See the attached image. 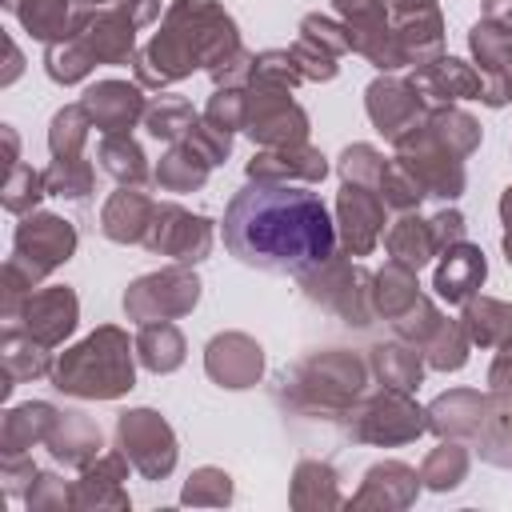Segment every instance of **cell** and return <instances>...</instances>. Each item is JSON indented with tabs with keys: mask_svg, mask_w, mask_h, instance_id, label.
Segmentation results:
<instances>
[{
	"mask_svg": "<svg viewBox=\"0 0 512 512\" xmlns=\"http://www.w3.org/2000/svg\"><path fill=\"white\" fill-rule=\"evenodd\" d=\"M224 244L252 268L300 276L328 264L336 228L316 192L284 180H256L232 196L224 212Z\"/></svg>",
	"mask_w": 512,
	"mask_h": 512,
	"instance_id": "obj_1",
	"label": "cell"
},
{
	"mask_svg": "<svg viewBox=\"0 0 512 512\" xmlns=\"http://www.w3.org/2000/svg\"><path fill=\"white\" fill-rule=\"evenodd\" d=\"M56 388L72 396H120L132 388L128 340L116 328H100L56 364Z\"/></svg>",
	"mask_w": 512,
	"mask_h": 512,
	"instance_id": "obj_2",
	"label": "cell"
},
{
	"mask_svg": "<svg viewBox=\"0 0 512 512\" xmlns=\"http://www.w3.org/2000/svg\"><path fill=\"white\" fill-rule=\"evenodd\" d=\"M72 248H76V232H72L68 220H60V216H32V220H24L16 228V256L12 260L28 264L32 280H36L40 272H48L60 260H68Z\"/></svg>",
	"mask_w": 512,
	"mask_h": 512,
	"instance_id": "obj_3",
	"label": "cell"
},
{
	"mask_svg": "<svg viewBox=\"0 0 512 512\" xmlns=\"http://www.w3.org/2000/svg\"><path fill=\"white\" fill-rule=\"evenodd\" d=\"M200 296V284L196 276H184V272H164V276H148V280H136L132 292L124 296L128 312L140 316V320H168L176 312H188Z\"/></svg>",
	"mask_w": 512,
	"mask_h": 512,
	"instance_id": "obj_4",
	"label": "cell"
},
{
	"mask_svg": "<svg viewBox=\"0 0 512 512\" xmlns=\"http://www.w3.org/2000/svg\"><path fill=\"white\" fill-rule=\"evenodd\" d=\"M120 440H124V448H132V460L148 476H164L172 468V460H176L172 432L156 412H128L120 420Z\"/></svg>",
	"mask_w": 512,
	"mask_h": 512,
	"instance_id": "obj_5",
	"label": "cell"
},
{
	"mask_svg": "<svg viewBox=\"0 0 512 512\" xmlns=\"http://www.w3.org/2000/svg\"><path fill=\"white\" fill-rule=\"evenodd\" d=\"M148 244L156 252H168L176 260H200L208 252V224L200 216H188L172 204H164L156 212V224H152V236Z\"/></svg>",
	"mask_w": 512,
	"mask_h": 512,
	"instance_id": "obj_6",
	"label": "cell"
},
{
	"mask_svg": "<svg viewBox=\"0 0 512 512\" xmlns=\"http://www.w3.org/2000/svg\"><path fill=\"white\" fill-rule=\"evenodd\" d=\"M24 320H28V336L52 344V340H60V336L72 332V324H76V296L68 288L36 292L24 304Z\"/></svg>",
	"mask_w": 512,
	"mask_h": 512,
	"instance_id": "obj_7",
	"label": "cell"
},
{
	"mask_svg": "<svg viewBox=\"0 0 512 512\" xmlns=\"http://www.w3.org/2000/svg\"><path fill=\"white\" fill-rule=\"evenodd\" d=\"M340 220H344V240L352 252H368L380 236V224H384V212L380 204L360 188V184H348L340 192Z\"/></svg>",
	"mask_w": 512,
	"mask_h": 512,
	"instance_id": "obj_8",
	"label": "cell"
},
{
	"mask_svg": "<svg viewBox=\"0 0 512 512\" xmlns=\"http://www.w3.org/2000/svg\"><path fill=\"white\" fill-rule=\"evenodd\" d=\"M84 112H88L104 132H120V128H128V124L140 116V96H136V88L108 80V84H96V88L84 96Z\"/></svg>",
	"mask_w": 512,
	"mask_h": 512,
	"instance_id": "obj_9",
	"label": "cell"
},
{
	"mask_svg": "<svg viewBox=\"0 0 512 512\" xmlns=\"http://www.w3.org/2000/svg\"><path fill=\"white\" fill-rule=\"evenodd\" d=\"M224 344H228L232 356H224V348L212 340V348H208V372L220 384H228V388H248L260 376V348L248 336H224Z\"/></svg>",
	"mask_w": 512,
	"mask_h": 512,
	"instance_id": "obj_10",
	"label": "cell"
},
{
	"mask_svg": "<svg viewBox=\"0 0 512 512\" xmlns=\"http://www.w3.org/2000/svg\"><path fill=\"white\" fill-rule=\"evenodd\" d=\"M480 280H484V252L472 244H456L436 272V292L456 304V300H468L480 288Z\"/></svg>",
	"mask_w": 512,
	"mask_h": 512,
	"instance_id": "obj_11",
	"label": "cell"
},
{
	"mask_svg": "<svg viewBox=\"0 0 512 512\" xmlns=\"http://www.w3.org/2000/svg\"><path fill=\"white\" fill-rule=\"evenodd\" d=\"M252 128V140H264V144H296L300 136H304V112L296 108V104H288V96L276 104V108H268V100H260L256 104V112H252V120H248Z\"/></svg>",
	"mask_w": 512,
	"mask_h": 512,
	"instance_id": "obj_12",
	"label": "cell"
},
{
	"mask_svg": "<svg viewBox=\"0 0 512 512\" xmlns=\"http://www.w3.org/2000/svg\"><path fill=\"white\" fill-rule=\"evenodd\" d=\"M416 96H420L416 88H404V84H396V80L372 84V88H368V112H372V120L380 124V132L400 136V128H404L400 112L412 120V116H416Z\"/></svg>",
	"mask_w": 512,
	"mask_h": 512,
	"instance_id": "obj_13",
	"label": "cell"
},
{
	"mask_svg": "<svg viewBox=\"0 0 512 512\" xmlns=\"http://www.w3.org/2000/svg\"><path fill=\"white\" fill-rule=\"evenodd\" d=\"M420 88L432 100H452V96H472L480 92V80L468 72L464 60H436L432 68L420 72Z\"/></svg>",
	"mask_w": 512,
	"mask_h": 512,
	"instance_id": "obj_14",
	"label": "cell"
},
{
	"mask_svg": "<svg viewBox=\"0 0 512 512\" xmlns=\"http://www.w3.org/2000/svg\"><path fill=\"white\" fill-rule=\"evenodd\" d=\"M148 200L140 192H116L112 204L104 208V232L112 240H140L148 224Z\"/></svg>",
	"mask_w": 512,
	"mask_h": 512,
	"instance_id": "obj_15",
	"label": "cell"
},
{
	"mask_svg": "<svg viewBox=\"0 0 512 512\" xmlns=\"http://www.w3.org/2000/svg\"><path fill=\"white\" fill-rule=\"evenodd\" d=\"M464 324H468L472 340H480V344L508 340V336H512V304H500V300H472L468 312H464Z\"/></svg>",
	"mask_w": 512,
	"mask_h": 512,
	"instance_id": "obj_16",
	"label": "cell"
},
{
	"mask_svg": "<svg viewBox=\"0 0 512 512\" xmlns=\"http://www.w3.org/2000/svg\"><path fill=\"white\" fill-rule=\"evenodd\" d=\"M436 248V236H432V224H420V220H400L396 232L388 236V252L396 256V264L404 268H420Z\"/></svg>",
	"mask_w": 512,
	"mask_h": 512,
	"instance_id": "obj_17",
	"label": "cell"
},
{
	"mask_svg": "<svg viewBox=\"0 0 512 512\" xmlns=\"http://www.w3.org/2000/svg\"><path fill=\"white\" fill-rule=\"evenodd\" d=\"M140 356H144V364L152 368V372H168V368H176L180 364V356H184V340H180V332L172 328V324H148L144 332H140Z\"/></svg>",
	"mask_w": 512,
	"mask_h": 512,
	"instance_id": "obj_18",
	"label": "cell"
},
{
	"mask_svg": "<svg viewBox=\"0 0 512 512\" xmlns=\"http://www.w3.org/2000/svg\"><path fill=\"white\" fill-rule=\"evenodd\" d=\"M100 164H104L116 180H128V184H140V180L148 176L140 148H136L128 136H120V132L104 136V144H100Z\"/></svg>",
	"mask_w": 512,
	"mask_h": 512,
	"instance_id": "obj_19",
	"label": "cell"
},
{
	"mask_svg": "<svg viewBox=\"0 0 512 512\" xmlns=\"http://www.w3.org/2000/svg\"><path fill=\"white\" fill-rule=\"evenodd\" d=\"M204 168L208 164H192V144H176L172 152H168V160L160 164V184H168V188H196V184H204Z\"/></svg>",
	"mask_w": 512,
	"mask_h": 512,
	"instance_id": "obj_20",
	"label": "cell"
},
{
	"mask_svg": "<svg viewBox=\"0 0 512 512\" xmlns=\"http://www.w3.org/2000/svg\"><path fill=\"white\" fill-rule=\"evenodd\" d=\"M48 192L56 196H72V200H84L88 196V168L76 160V156H56L52 172L44 176Z\"/></svg>",
	"mask_w": 512,
	"mask_h": 512,
	"instance_id": "obj_21",
	"label": "cell"
},
{
	"mask_svg": "<svg viewBox=\"0 0 512 512\" xmlns=\"http://www.w3.org/2000/svg\"><path fill=\"white\" fill-rule=\"evenodd\" d=\"M184 128H196V116L184 100H160L152 112H148V132L152 136H164V140H176Z\"/></svg>",
	"mask_w": 512,
	"mask_h": 512,
	"instance_id": "obj_22",
	"label": "cell"
},
{
	"mask_svg": "<svg viewBox=\"0 0 512 512\" xmlns=\"http://www.w3.org/2000/svg\"><path fill=\"white\" fill-rule=\"evenodd\" d=\"M376 364H380V376H384L392 388H412V384L420 380V360H416V352H408V348H380Z\"/></svg>",
	"mask_w": 512,
	"mask_h": 512,
	"instance_id": "obj_23",
	"label": "cell"
},
{
	"mask_svg": "<svg viewBox=\"0 0 512 512\" xmlns=\"http://www.w3.org/2000/svg\"><path fill=\"white\" fill-rule=\"evenodd\" d=\"M84 116H88L84 108H68V112H60L52 120V152L56 156H76V148L84 140V128H88Z\"/></svg>",
	"mask_w": 512,
	"mask_h": 512,
	"instance_id": "obj_24",
	"label": "cell"
},
{
	"mask_svg": "<svg viewBox=\"0 0 512 512\" xmlns=\"http://www.w3.org/2000/svg\"><path fill=\"white\" fill-rule=\"evenodd\" d=\"M40 184H44V180H40L32 168H24V164H12V176H8V188H4V192H8V196H4V204H8L12 212H24V208L36 200V196H28L24 188H40Z\"/></svg>",
	"mask_w": 512,
	"mask_h": 512,
	"instance_id": "obj_25",
	"label": "cell"
},
{
	"mask_svg": "<svg viewBox=\"0 0 512 512\" xmlns=\"http://www.w3.org/2000/svg\"><path fill=\"white\" fill-rule=\"evenodd\" d=\"M500 212H504V224H508V236H504V252H508V260H512V188H508V196H504Z\"/></svg>",
	"mask_w": 512,
	"mask_h": 512,
	"instance_id": "obj_26",
	"label": "cell"
},
{
	"mask_svg": "<svg viewBox=\"0 0 512 512\" xmlns=\"http://www.w3.org/2000/svg\"><path fill=\"white\" fill-rule=\"evenodd\" d=\"M504 372H512V348L496 360V368H492V376H504ZM496 388H512V380H504V384H496Z\"/></svg>",
	"mask_w": 512,
	"mask_h": 512,
	"instance_id": "obj_27",
	"label": "cell"
},
{
	"mask_svg": "<svg viewBox=\"0 0 512 512\" xmlns=\"http://www.w3.org/2000/svg\"><path fill=\"white\" fill-rule=\"evenodd\" d=\"M88 4H100V0H88Z\"/></svg>",
	"mask_w": 512,
	"mask_h": 512,
	"instance_id": "obj_28",
	"label": "cell"
}]
</instances>
